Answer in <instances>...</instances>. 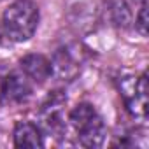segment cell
<instances>
[{"instance_id":"3957f363","label":"cell","mask_w":149,"mask_h":149,"mask_svg":"<svg viewBox=\"0 0 149 149\" xmlns=\"http://www.w3.org/2000/svg\"><path fill=\"white\" fill-rule=\"evenodd\" d=\"M119 90L126 102L128 112L132 116L144 118L147 114V79H146V76L123 77L119 83Z\"/></svg>"},{"instance_id":"5b68a950","label":"cell","mask_w":149,"mask_h":149,"mask_svg":"<svg viewBox=\"0 0 149 149\" xmlns=\"http://www.w3.org/2000/svg\"><path fill=\"white\" fill-rule=\"evenodd\" d=\"M19 63H21V70L25 72V76L35 83H46L53 74L51 61L44 54H37V53L26 54L21 58Z\"/></svg>"},{"instance_id":"6da1fadb","label":"cell","mask_w":149,"mask_h":149,"mask_svg":"<svg viewBox=\"0 0 149 149\" xmlns=\"http://www.w3.org/2000/svg\"><path fill=\"white\" fill-rule=\"evenodd\" d=\"M4 30L6 35L14 42L28 40L39 25V7L32 0H16L4 11Z\"/></svg>"},{"instance_id":"ba28073f","label":"cell","mask_w":149,"mask_h":149,"mask_svg":"<svg viewBox=\"0 0 149 149\" xmlns=\"http://www.w3.org/2000/svg\"><path fill=\"white\" fill-rule=\"evenodd\" d=\"M135 26L139 28V32H140L142 35L147 33V6H146V2H142V7H140V13H139V16H137Z\"/></svg>"},{"instance_id":"8992f818","label":"cell","mask_w":149,"mask_h":149,"mask_svg":"<svg viewBox=\"0 0 149 149\" xmlns=\"http://www.w3.org/2000/svg\"><path fill=\"white\" fill-rule=\"evenodd\" d=\"M14 146L16 147H42V135L39 128L30 121H19L14 128Z\"/></svg>"},{"instance_id":"52a82bcc","label":"cell","mask_w":149,"mask_h":149,"mask_svg":"<svg viewBox=\"0 0 149 149\" xmlns=\"http://www.w3.org/2000/svg\"><path fill=\"white\" fill-rule=\"evenodd\" d=\"M107 16L111 19V23L118 28H128L132 23V11L125 0H109Z\"/></svg>"},{"instance_id":"7a4b0ae2","label":"cell","mask_w":149,"mask_h":149,"mask_svg":"<svg viewBox=\"0 0 149 149\" xmlns=\"http://www.w3.org/2000/svg\"><path fill=\"white\" fill-rule=\"evenodd\" d=\"M68 121L76 128L79 142L86 147H98L104 144L105 139V125L98 112L90 104H79L76 105L70 114Z\"/></svg>"},{"instance_id":"277c9868","label":"cell","mask_w":149,"mask_h":149,"mask_svg":"<svg viewBox=\"0 0 149 149\" xmlns=\"http://www.w3.org/2000/svg\"><path fill=\"white\" fill-rule=\"evenodd\" d=\"M32 88L28 84V79L18 72H13L2 83V100L6 104H18L30 97Z\"/></svg>"}]
</instances>
